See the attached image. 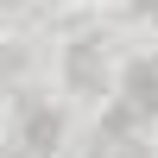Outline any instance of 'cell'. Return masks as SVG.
I'll return each instance as SVG.
<instances>
[{
  "label": "cell",
  "mask_w": 158,
  "mask_h": 158,
  "mask_svg": "<svg viewBox=\"0 0 158 158\" xmlns=\"http://www.w3.org/2000/svg\"><path fill=\"white\" fill-rule=\"evenodd\" d=\"M127 108L133 114H158V51L133 57V70H127Z\"/></svg>",
  "instance_id": "obj_1"
},
{
  "label": "cell",
  "mask_w": 158,
  "mask_h": 158,
  "mask_svg": "<svg viewBox=\"0 0 158 158\" xmlns=\"http://www.w3.org/2000/svg\"><path fill=\"white\" fill-rule=\"evenodd\" d=\"M133 13H158V0H133Z\"/></svg>",
  "instance_id": "obj_3"
},
{
  "label": "cell",
  "mask_w": 158,
  "mask_h": 158,
  "mask_svg": "<svg viewBox=\"0 0 158 158\" xmlns=\"http://www.w3.org/2000/svg\"><path fill=\"white\" fill-rule=\"evenodd\" d=\"M57 133H63V114H57V108H38V114H32V127H25V139H32V152H38V158L57 146Z\"/></svg>",
  "instance_id": "obj_2"
}]
</instances>
